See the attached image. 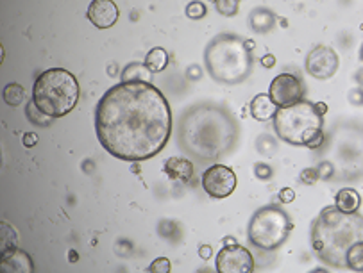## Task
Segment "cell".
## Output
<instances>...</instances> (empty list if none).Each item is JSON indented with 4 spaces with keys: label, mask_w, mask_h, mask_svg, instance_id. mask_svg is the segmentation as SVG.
<instances>
[{
    "label": "cell",
    "mask_w": 363,
    "mask_h": 273,
    "mask_svg": "<svg viewBox=\"0 0 363 273\" xmlns=\"http://www.w3.org/2000/svg\"><path fill=\"white\" fill-rule=\"evenodd\" d=\"M150 273H169L170 272V261L167 257H157L154 259L149 265Z\"/></svg>",
    "instance_id": "26"
},
{
    "label": "cell",
    "mask_w": 363,
    "mask_h": 273,
    "mask_svg": "<svg viewBox=\"0 0 363 273\" xmlns=\"http://www.w3.org/2000/svg\"><path fill=\"white\" fill-rule=\"evenodd\" d=\"M347 268L352 272H363V241H358L349 248Z\"/></svg>",
    "instance_id": "23"
},
{
    "label": "cell",
    "mask_w": 363,
    "mask_h": 273,
    "mask_svg": "<svg viewBox=\"0 0 363 273\" xmlns=\"http://www.w3.org/2000/svg\"><path fill=\"white\" fill-rule=\"evenodd\" d=\"M22 143L26 149H33V146L38 143V134L36 132H26L22 138Z\"/></svg>",
    "instance_id": "31"
},
{
    "label": "cell",
    "mask_w": 363,
    "mask_h": 273,
    "mask_svg": "<svg viewBox=\"0 0 363 273\" xmlns=\"http://www.w3.org/2000/svg\"><path fill=\"white\" fill-rule=\"evenodd\" d=\"M16 245H18V234L13 228V225H9L8 221H0V248H2V254L16 248Z\"/></svg>",
    "instance_id": "20"
},
{
    "label": "cell",
    "mask_w": 363,
    "mask_h": 273,
    "mask_svg": "<svg viewBox=\"0 0 363 273\" xmlns=\"http://www.w3.org/2000/svg\"><path fill=\"white\" fill-rule=\"evenodd\" d=\"M322 143H324V132H318L317 136H315L313 139H311L310 143H308L306 145V149H310V150H317V149H320V145Z\"/></svg>",
    "instance_id": "32"
},
{
    "label": "cell",
    "mask_w": 363,
    "mask_h": 273,
    "mask_svg": "<svg viewBox=\"0 0 363 273\" xmlns=\"http://www.w3.org/2000/svg\"><path fill=\"white\" fill-rule=\"evenodd\" d=\"M215 268L220 273H252L255 272V257L249 248L242 247V245H225L217 254Z\"/></svg>",
    "instance_id": "9"
},
{
    "label": "cell",
    "mask_w": 363,
    "mask_h": 273,
    "mask_svg": "<svg viewBox=\"0 0 363 273\" xmlns=\"http://www.w3.org/2000/svg\"><path fill=\"white\" fill-rule=\"evenodd\" d=\"M277 18L270 9L256 8L249 15V27L258 34H267L276 27Z\"/></svg>",
    "instance_id": "16"
},
{
    "label": "cell",
    "mask_w": 363,
    "mask_h": 273,
    "mask_svg": "<svg viewBox=\"0 0 363 273\" xmlns=\"http://www.w3.org/2000/svg\"><path fill=\"white\" fill-rule=\"evenodd\" d=\"M163 172L172 180H190L194 177V163L186 158L167 159Z\"/></svg>",
    "instance_id": "15"
},
{
    "label": "cell",
    "mask_w": 363,
    "mask_h": 273,
    "mask_svg": "<svg viewBox=\"0 0 363 273\" xmlns=\"http://www.w3.org/2000/svg\"><path fill=\"white\" fill-rule=\"evenodd\" d=\"M311 248L324 265L347 268V252L363 241V214L344 213L337 206H328L311 223Z\"/></svg>",
    "instance_id": "3"
},
{
    "label": "cell",
    "mask_w": 363,
    "mask_h": 273,
    "mask_svg": "<svg viewBox=\"0 0 363 273\" xmlns=\"http://www.w3.org/2000/svg\"><path fill=\"white\" fill-rule=\"evenodd\" d=\"M320 179V177H318V170L317 168H306V170H303V173H301V182H304V184H315L317 182V180Z\"/></svg>",
    "instance_id": "29"
},
{
    "label": "cell",
    "mask_w": 363,
    "mask_h": 273,
    "mask_svg": "<svg viewBox=\"0 0 363 273\" xmlns=\"http://www.w3.org/2000/svg\"><path fill=\"white\" fill-rule=\"evenodd\" d=\"M26 116H27V120H29L30 124L38 125V127H47V125H50V122L54 120V118H50L49 115H45L42 109L38 108V105L34 104V100L27 102Z\"/></svg>",
    "instance_id": "22"
},
{
    "label": "cell",
    "mask_w": 363,
    "mask_h": 273,
    "mask_svg": "<svg viewBox=\"0 0 363 273\" xmlns=\"http://www.w3.org/2000/svg\"><path fill=\"white\" fill-rule=\"evenodd\" d=\"M274 131L281 141L292 146H306L324 127V116L317 111L315 102H296L279 108L272 118Z\"/></svg>",
    "instance_id": "6"
},
{
    "label": "cell",
    "mask_w": 363,
    "mask_h": 273,
    "mask_svg": "<svg viewBox=\"0 0 363 273\" xmlns=\"http://www.w3.org/2000/svg\"><path fill=\"white\" fill-rule=\"evenodd\" d=\"M255 175L258 177L259 180H269V179H272L274 170L270 168L267 163H256V165H255Z\"/></svg>",
    "instance_id": "27"
},
{
    "label": "cell",
    "mask_w": 363,
    "mask_h": 273,
    "mask_svg": "<svg viewBox=\"0 0 363 273\" xmlns=\"http://www.w3.org/2000/svg\"><path fill=\"white\" fill-rule=\"evenodd\" d=\"M150 75H152V71L149 70V66L145 63H131L122 70L120 81H124V83H133V81L150 83Z\"/></svg>",
    "instance_id": "18"
},
{
    "label": "cell",
    "mask_w": 363,
    "mask_h": 273,
    "mask_svg": "<svg viewBox=\"0 0 363 273\" xmlns=\"http://www.w3.org/2000/svg\"><path fill=\"white\" fill-rule=\"evenodd\" d=\"M359 57H362V61H363V45H362V49H359Z\"/></svg>",
    "instance_id": "37"
},
{
    "label": "cell",
    "mask_w": 363,
    "mask_h": 273,
    "mask_svg": "<svg viewBox=\"0 0 363 273\" xmlns=\"http://www.w3.org/2000/svg\"><path fill=\"white\" fill-rule=\"evenodd\" d=\"M240 122L231 109L217 102H197L184 109L177 122V145L188 158L215 163L235 152Z\"/></svg>",
    "instance_id": "2"
},
{
    "label": "cell",
    "mask_w": 363,
    "mask_h": 273,
    "mask_svg": "<svg viewBox=\"0 0 363 273\" xmlns=\"http://www.w3.org/2000/svg\"><path fill=\"white\" fill-rule=\"evenodd\" d=\"M294 231V221L277 206L259 207L247 225L249 243L265 252H274L286 243Z\"/></svg>",
    "instance_id": "7"
},
{
    "label": "cell",
    "mask_w": 363,
    "mask_h": 273,
    "mask_svg": "<svg viewBox=\"0 0 363 273\" xmlns=\"http://www.w3.org/2000/svg\"><path fill=\"white\" fill-rule=\"evenodd\" d=\"M274 64H276V56H274V54H265V56L262 57V66L272 68Z\"/></svg>",
    "instance_id": "34"
},
{
    "label": "cell",
    "mask_w": 363,
    "mask_h": 273,
    "mask_svg": "<svg viewBox=\"0 0 363 273\" xmlns=\"http://www.w3.org/2000/svg\"><path fill=\"white\" fill-rule=\"evenodd\" d=\"M215 9L218 15L231 18L236 16L240 11V0H215Z\"/></svg>",
    "instance_id": "24"
},
{
    "label": "cell",
    "mask_w": 363,
    "mask_h": 273,
    "mask_svg": "<svg viewBox=\"0 0 363 273\" xmlns=\"http://www.w3.org/2000/svg\"><path fill=\"white\" fill-rule=\"evenodd\" d=\"M224 243H225V245H233V243H236V240H233V238H225Z\"/></svg>",
    "instance_id": "36"
},
{
    "label": "cell",
    "mask_w": 363,
    "mask_h": 273,
    "mask_svg": "<svg viewBox=\"0 0 363 273\" xmlns=\"http://www.w3.org/2000/svg\"><path fill=\"white\" fill-rule=\"evenodd\" d=\"M279 202L283 204H292L294 199H296V191L292 190V187H283V190L279 191Z\"/></svg>",
    "instance_id": "30"
},
{
    "label": "cell",
    "mask_w": 363,
    "mask_h": 273,
    "mask_svg": "<svg viewBox=\"0 0 363 273\" xmlns=\"http://www.w3.org/2000/svg\"><path fill=\"white\" fill-rule=\"evenodd\" d=\"M335 206L344 213H358L359 207H362V197L352 187H344L335 197Z\"/></svg>",
    "instance_id": "17"
},
{
    "label": "cell",
    "mask_w": 363,
    "mask_h": 273,
    "mask_svg": "<svg viewBox=\"0 0 363 273\" xmlns=\"http://www.w3.org/2000/svg\"><path fill=\"white\" fill-rule=\"evenodd\" d=\"M172 109L152 83L133 81L109 88L95 108L99 143L120 161L152 159L172 134Z\"/></svg>",
    "instance_id": "1"
},
{
    "label": "cell",
    "mask_w": 363,
    "mask_h": 273,
    "mask_svg": "<svg viewBox=\"0 0 363 273\" xmlns=\"http://www.w3.org/2000/svg\"><path fill=\"white\" fill-rule=\"evenodd\" d=\"M143 63L149 66V70L152 74H157V71H163L169 66V54H167L165 49H161V47H154V49H150L147 52Z\"/></svg>",
    "instance_id": "19"
},
{
    "label": "cell",
    "mask_w": 363,
    "mask_h": 273,
    "mask_svg": "<svg viewBox=\"0 0 363 273\" xmlns=\"http://www.w3.org/2000/svg\"><path fill=\"white\" fill-rule=\"evenodd\" d=\"M118 8L113 0H91L86 11V18L97 29H111L118 22Z\"/></svg>",
    "instance_id": "12"
},
{
    "label": "cell",
    "mask_w": 363,
    "mask_h": 273,
    "mask_svg": "<svg viewBox=\"0 0 363 273\" xmlns=\"http://www.w3.org/2000/svg\"><path fill=\"white\" fill-rule=\"evenodd\" d=\"M249 109H251V116L255 118V120L269 122L272 120L274 115H276L279 108L274 104V100L270 98L269 93H259L252 98Z\"/></svg>",
    "instance_id": "14"
},
{
    "label": "cell",
    "mask_w": 363,
    "mask_h": 273,
    "mask_svg": "<svg viewBox=\"0 0 363 273\" xmlns=\"http://www.w3.org/2000/svg\"><path fill=\"white\" fill-rule=\"evenodd\" d=\"M0 269L8 273H33L34 265L33 261H30V255L16 247L13 248V250L2 254Z\"/></svg>",
    "instance_id": "13"
},
{
    "label": "cell",
    "mask_w": 363,
    "mask_h": 273,
    "mask_svg": "<svg viewBox=\"0 0 363 273\" xmlns=\"http://www.w3.org/2000/svg\"><path fill=\"white\" fill-rule=\"evenodd\" d=\"M317 170H318V177H320V180H330L331 177H333V173H335L333 165H331L330 161L320 163Z\"/></svg>",
    "instance_id": "28"
},
{
    "label": "cell",
    "mask_w": 363,
    "mask_h": 273,
    "mask_svg": "<svg viewBox=\"0 0 363 273\" xmlns=\"http://www.w3.org/2000/svg\"><path fill=\"white\" fill-rule=\"evenodd\" d=\"M236 173L229 166L213 165L203 173V190L211 199H228L229 194L235 193Z\"/></svg>",
    "instance_id": "10"
},
{
    "label": "cell",
    "mask_w": 363,
    "mask_h": 273,
    "mask_svg": "<svg viewBox=\"0 0 363 273\" xmlns=\"http://www.w3.org/2000/svg\"><path fill=\"white\" fill-rule=\"evenodd\" d=\"M2 98H4L6 104L11 105V108H18L20 104L26 102V90L22 88V84L11 83L4 88V91H2Z\"/></svg>",
    "instance_id": "21"
},
{
    "label": "cell",
    "mask_w": 363,
    "mask_h": 273,
    "mask_svg": "<svg viewBox=\"0 0 363 273\" xmlns=\"http://www.w3.org/2000/svg\"><path fill=\"white\" fill-rule=\"evenodd\" d=\"M304 84L294 74H279L270 83L269 95L277 108H286L304 98Z\"/></svg>",
    "instance_id": "11"
},
{
    "label": "cell",
    "mask_w": 363,
    "mask_h": 273,
    "mask_svg": "<svg viewBox=\"0 0 363 273\" xmlns=\"http://www.w3.org/2000/svg\"><path fill=\"white\" fill-rule=\"evenodd\" d=\"M81 86L74 74L65 68H49L38 75L33 86V100L50 118H63L74 111Z\"/></svg>",
    "instance_id": "5"
},
{
    "label": "cell",
    "mask_w": 363,
    "mask_h": 273,
    "mask_svg": "<svg viewBox=\"0 0 363 273\" xmlns=\"http://www.w3.org/2000/svg\"><path fill=\"white\" fill-rule=\"evenodd\" d=\"M184 13H186V16L190 20H201L208 15V8L203 0H194V2H190L186 6Z\"/></svg>",
    "instance_id": "25"
},
{
    "label": "cell",
    "mask_w": 363,
    "mask_h": 273,
    "mask_svg": "<svg viewBox=\"0 0 363 273\" xmlns=\"http://www.w3.org/2000/svg\"><path fill=\"white\" fill-rule=\"evenodd\" d=\"M211 254H213V250H211L210 245H201V248H199V255H201V259L208 261V259L211 257Z\"/></svg>",
    "instance_id": "33"
},
{
    "label": "cell",
    "mask_w": 363,
    "mask_h": 273,
    "mask_svg": "<svg viewBox=\"0 0 363 273\" xmlns=\"http://www.w3.org/2000/svg\"><path fill=\"white\" fill-rule=\"evenodd\" d=\"M252 50L236 34H217L204 49L206 71L211 79L228 86L247 81L252 74Z\"/></svg>",
    "instance_id": "4"
},
{
    "label": "cell",
    "mask_w": 363,
    "mask_h": 273,
    "mask_svg": "<svg viewBox=\"0 0 363 273\" xmlns=\"http://www.w3.org/2000/svg\"><path fill=\"white\" fill-rule=\"evenodd\" d=\"M338 66H340L338 54L328 45L313 47L304 59V68L317 81L331 79L338 71Z\"/></svg>",
    "instance_id": "8"
},
{
    "label": "cell",
    "mask_w": 363,
    "mask_h": 273,
    "mask_svg": "<svg viewBox=\"0 0 363 273\" xmlns=\"http://www.w3.org/2000/svg\"><path fill=\"white\" fill-rule=\"evenodd\" d=\"M315 108H317V111L320 112L322 116H324L328 112V105L324 104V102H315Z\"/></svg>",
    "instance_id": "35"
}]
</instances>
